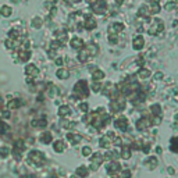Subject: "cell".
Returning a JSON list of instances; mask_svg holds the SVG:
<instances>
[{
	"label": "cell",
	"instance_id": "6da1fadb",
	"mask_svg": "<svg viewBox=\"0 0 178 178\" xmlns=\"http://www.w3.org/2000/svg\"><path fill=\"white\" fill-rule=\"evenodd\" d=\"M74 97L77 99H82V97H88L89 95V88H88V82L85 79H79L75 85H74Z\"/></svg>",
	"mask_w": 178,
	"mask_h": 178
},
{
	"label": "cell",
	"instance_id": "7a4b0ae2",
	"mask_svg": "<svg viewBox=\"0 0 178 178\" xmlns=\"http://www.w3.org/2000/svg\"><path fill=\"white\" fill-rule=\"evenodd\" d=\"M163 29H164V22L161 21V20L156 18V20H153V21H152V24H150V27H149L148 32H149V35H159V33L161 32Z\"/></svg>",
	"mask_w": 178,
	"mask_h": 178
},
{
	"label": "cell",
	"instance_id": "3957f363",
	"mask_svg": "<svg viewBox=\"0 0 178 178\" xmlns=\"http://www.w3.org/2000/svg\"><path fill=\"white\" fill-rule=\"evenodd\" d=\"M92 10H93L96 14H104L106 10H107V2L106 0H95L92 3Z\"/></svg>",
	"mask_w": 178,
	"mask_h": 178
},
{
	"label": "cell",
	"instance_id": "277c9868",
	"mask_svg": "<svg viewBox=\"0 0 178 178\" xmlns=\"http://www.w3.org/2000/svg\"><path fill=\"white\" fill-rule=\"evenodd\" d=\"M82 27H84L86 31H92L97 27V22L92 15H86V17L84 18V21H82Z\"/></svg>",
	"mask_w": 178,
	"mask_h": 178
},
{
	"label": "cell",
	"instance_id": "5b68a950",
	"mask_svg": "<svg viewBox=\"0 0 178 178\" xmlns=\"http://www.w3.org/2000/svg\"><path fill=\"white\" fill-rule=\"evenodd\" d=\"M114 127L118 128L121 131H127L128 130V118L125 116H120L114 120Z\"/></svg>",
	"mask_w": 178,
	"mask_h": 178
},
{
	"label": "cell",
	"instance_id": "8992f818",
	"mask_svg": "<svg viewBox=\"0 0 178 178\" xmlns=\"http://www.w3.org/2000/svg\"><path fill=\"white\" fill-rule=\"evenodd\" d=\"M124 109H125V102H124V100L114 99L110 103V110H112V112H123Z\"/></svg>",
	"mask_w": 178,
	"mask_h": 178
},
{
	"label": "cell",
	"instance_id": "52a82bcc",
	"mask_svg": "<svg viewBox=\"0 0 178 178\" xmlns=\"http://www.w3.org/2000/svg\"><path fill=\"white\" fill-rule=\"evenodd\" d=\"M25 74L35 79L36 77H39V70H38V67L35 64H27V67H25Z\"/></svg>",
	"mask_w": 178,
	"mask_h": 178
},
{
	"label": "cell",
	"instance_id": "ba28073f",
	"mask_svg": "<svg viewBox=\"0 0 178 178\" xmlns=\"http://www.w3.org/2000/svg\"><path fill=\"white\" fill-rule=\"evenodd\" d=\"M152 125V121L149 117H142L138 120V123H136V128H138L139 131H143L146 130V128H149Z\"/></svg>",
	"mask_w": 178,
	"mask_h": 178
},
{
	"label": "cell",
	"instance_id": "9c48e42d",
	"mask_svg": "<svg viewBox=\"0 0 178 178\" xmlns=\"http://www.w3.org/2000/svg\"><path fill=\"white\" fill-rule=\"evenodd\" d=\"M143 46H145V39H143V36H142V35H136L132 40L134 50H142Z\"/></svg>",
	"mask_w": 178,
	"mask_h": 178
},
{
	"label": "cell",
	"instance_id": "30bf717a",
	"mask_svg": "<svg viewBox=\"0 0 178 178\" xmlns=\"http://www.w3.org/2000/svg\"><path fill=\"white\" fill-rule=\"evenodd\" d=\"M123 29H124V24H123V22H112V24L109 25V28H107V32L117 35V33H120Z\"/></svg>",
	"mask_w": 178,
	"mask_h": 178
},
{
	"label": "cell",
	"instance_id": "8fae6325",
	"mask_svg": "<svg viewBox=\"0 0 178 178\" xmlns=\"http://www.w3.org/2000/svg\"><path fill=\"white\" fill-rule=\"evenodd\" d=\"M84 40L81 39V38H78V36H74L73 39L70 40V46L73 49H75V50H81L82 47H84Z\"/></svg>",
	"mask_w": 178,
	"mask_h": 178
},
{
	"label": "cell",
	"instance_id": "7c38bea8",
	"mask_svg": "<svg viewBox=\"0 0 178 178\" xmlns=\"http://www.w3.org/2000/svg\"><path fill=\"white\" fill-rule=\"evenodd\" d=\"M149 6V14L150 15H154L160 11V3L159 0H150V3L148 4Z\"/></svg>",
	"mask_w": 178,
	"mask_h": 178
},
{
	"label": "cell",
	"instance_id": "4fadbf2b",
	"mask_svg": "<svg viewBox=\"0 0 178 178\" xmlns=\"http://www.w3.org/2000/svg\"><path fill=\"white\" fill-rule=\"evenodd\" d=\"M4 45H6V47L10 49V50L17 49L20 46V39H10V38H7V39L4 40Z\"/></svg>",
	"mask_w": 178,
	"mask_h": 178
},
{
	"label": "cell",
	"instance_id": "5bb4252c",
	"mask_svg": "<svg viewBox=\"0 0 178 178\" xmlns=\"http://www.w3.org/2000/svg\"><path fill=\"white\" fill-rule=\"evenodd\" d=\"M31 50H20L18 51V60L22 61V63H27L28 60L31 59Z\"/></svg>",
	"mask_w": 178,
	"mask_h": 178
},
{
	"label": "cell",
	"instance_id": "9a60e30c",
	"mask_svg": "<svg viewBox=\"0 0 178 178\" xmlns=\"http://www.w3.org/2000/svg\"><path fill=\"white\" fill-rule=\"evenodd\" d=\"M31 125L32 127H39V128H45L46 125H47V121H46V118L45 117H42V118H39V120H32L31 121Z\"/></svg>",
	"mask_w": 178,
	"mask_h": 178
},
{
	"label": "cell",
	"instance_id": "2e32d148",
	"mask_svg": "<svg viewBox=\"0 0 178 178\" xmlns=\"http://www.w3.org/2000/svg\"><path fill=\"white\" fill-rule=\"evenodd\" d=\"M56 75H57V78H60V79H67L70 77V71L67 68H59L57 71H56Z\"/></svg>",
	"mask_w": 178,
	"mask_h": 178
},
{
	"label": "cell",
	"instance_id": "e0dca14e",
	"mask_svg": "<svg viewBox=\"0 0 178 178\" xmlns=\"http://www.w3.org/2000/svg\"><path fill=\"white\" fill-rule=\"evenodd\" d=\"M11 14H13V10H11V7H10V6H6V4H4V6L0 7V15H2V17L9 18Z\"/></svg>",
	"mask_w": 178,
	"mask_h": 178
},
{
	"label": "cell",
	"instance_id": "ac0fdd59",
	"mask_svg": "<svg viewBox=\"0 0 178 178\" xmlns=\"http://www.w3.org/2000/svg\"><path fill=\"white\" fill-rule=\"evenodd\" d=\"M106 77V74H104V71H102V70H95L93 73H92V78H93V81H102L103 78Z\"/></svg>",
	"mask_w": 178,
	"mask_h": 178
},
{
	"label": "cell",
	"instance_id": "d6986e66",
	"mask_svg": "<svg viewBox=\"0 0 178 178\" xmlns=\"http://www.w3.org/2000/svg\"><path fill=\"white\" fill-rule=\"evenodd\" d=\"M22 106V100L21 99H13L9 102V104H7V107H9L10 110L13 109H18V107H21Z\"/></svg>",
	"mask_w": 178,
	"mask_h": 178
},
{
	"label": "cell",
	"instance_id": "ffe728a7",
	"mask_svg": "<svg viewBox=\"0 0 178 178\" xmlns=\"http://www.w3.org/2000/svg\"><path fill=\"white\" fill-rule=\"evenodd\" d=\"M139 15L141 17H145V18H148L149 15V6H148V3H143V4H141V7H139Z\"/></svg>",
	"mask_w": 178,
	"mask_h": 178
},
{
	"label": "cell",
	"instance_id": "44dd1931",
	"mask_svg": "<svg viewBox=\"0 0 178 178\" xmlns=\"http://www.w3.org/2000/svg\"><path fill=\"white\" fill-rule=\"evenodd\" d=\"M43 25V20L40 18V17H33L32 21H31V27L35 28V29H39V28H42Z\"/></svg>",
	"mask_w": 178,
	"mask_h": 178
},
{
	"label": "cell",
	"instance_id": "7402d4cb",
	"mask_svg": "<svg viewBox=\"0 0 178 178\" xmlns=\"http://www.w3.org/2000/svg\"><path fill=\"white\" fill-rule=\"evenodd\" d=\"M70 114H71V109L68 106H60L59 107V116L60 117H68Z\"/></svg>",
	"mask_w": 178,
	"mask_h": 178
},
{
	"label": "cell",
	"instance_id": "603a6c76",
	"mask_svg": "<svg viewBox=\"0 0 178 178\" xmlns=\"http://www.w3.org/2000/svg\"><path fill=\"white\" fill-rule=\"evenodd\" d=\"M138 77L142 79H148L149 77H150V70L145 68V67H142V68H139L138 71Z\"/></svg>",
	"mask_w": 178,
	"mask_h": 178
},
{
	"label": "cell",
	"instance_id": "cb8c5ba5",
	"mask_svg": "<svg viewBox=\"0 0 178 178\" xmlns=\"http://www.w3.org/2000/svg\"><path fill=\"white\" fill-rule=\"evenodd\" d=\"M67 139H68L71 143H77V142L81 141V135L79 134H73V132H70L67 134Z\"/></svg>",
	"mask_w": 178,
	"mask_h": 178
},
{
	"label": "cell",
	"instance_id": "d4e9b609",
	"mask_svg": "<svg viewBox=\"0 0 178 178\" xmlns=\"http://www.w3.org/2000/svg\"><path fill=\"white\" fill-rule=\"evenodd\" d=\"M150 112L153 116H161V106L159 103H154L150 106Z\"/></svg>",
	"mask_w": 178,
	"mask_h": 178
},
{
	"label": "cell",
	"instance_id": "484cf974",
	"mask_svg": "<svg viewBox=\"0 0 178 178\" xmlns=\"http://www.w3.org/2000/svg\"><path fill=\"white\" fill-rule=\"evenodd\" d=\"M9 38L10 39H20V38H21V33H20L18 29L13 28V29L9 31Z\"/></svg>",
	"mask_w": 178,
	"mask_h": 178
},
{
	"label": "cell",
	"instance_id": "4316f807",
	"mask_svg": "<svg viewBox=\"0 0 178 178\" xmlns=\"http://www.w3.org/2000/svg\"><path fill=\"white\" fill-rule=\"evenodd\" d=\"M31 159L35 160L36 163H39V161H43V154L35 150V152H32V153H31Z\"/></svg>",
	"mask_w": 178,
	"mask_h": 178
},
{
	"label": "cell",
	"instance_id": "83f0119b",
	"mask_svg": "<svg viewBox=\"0 0 178 178\" xmlns=\"http://www.w3.org/2000/svg\"><path fill=\"white\" fill-rule=\"evenodd\" d=\"M40 142L42 143H50L51 142V134L50 132H43L40 136Z\"/></svg>",
	"mask_w": 178,
	"mask_h": 178
},
{
	"label": "cell",
	"instance_id": "f1b7e54d",
	"mask_svg": "<svg viewBox=\"0 0 178 178\" xmlns=\"http://www.w3.org/2000/svg\"><path fill=\"white\" fill-rule=\"evenodd\" d=\"M47 89H49V91H47L49 96H51V97L55 96V95H56V92H57V91H56V86H55V85H53V84H49V85H47Z\"/></svg>",
	"mask_w": 178,
	"mask_h": 178
},
{
	"label": "cell",
	"instance_id": "f546056e",
	"mask_svg": "<svg viewBox=\"0 0 178 178\" xmlns=\"http://www.w3.org/2000/svg\"><path fill=\"white\" fill-rule=\"evenodd\" d=\"M170 149L174 152H178V138H171V146Z\"/></svg>",
	"mask_w": 178,
	"mask_h": 178
},
{
	"label": "cell",
	"instance_id": "4dcf8cb0",
	"mask_svg": "<svg viewBox=\"0 0 178 178\" xmlns=\"http://www.w3.org/2000/svg\"><path fill=\"white\" fill-rule=\"evenodd\" d=\"M92 92H95V93H97V92H100V89H102V85L99 84L97 81H93V85H92Z\"/></svg>",
	"mask_w": 178,
	"mask_h": 178
},
{
	"label": "cell",
	"instance_id": "1f68e13d",
	"mask_svg": "<svg viewBox=\"0 0 178 178\" xmlns=\"http://www.w3.org/2000/svg\"><path fill=\"white\" fill-rule=\"evenodd\" d=\"M175 9H177V4H175L174 2H169V3L166 4V10H167V11H175Z\"/></svg>",
	"mask_w": 178,
	"mask_h": 178
},
{
	"label": "cell",
	"instance_id": "d6a6232c",
	"mask_svg": "<svg viewBox=\"0 0 178 178\" xmlns=\"http://www.w3.org/2000/svg\"><path fill=\"white\" fill-rule=\"evenodd\" d=\"M109 42L112 45H116L118 42V35H114V33H109Z\"/></svg>",
	"mask_w": 178,
	"mask_h": 178
},
{
	"label": "cell",
	"instance_id": "836d02e7",
	"mask_svg": "<svg viewBox=\"0 0 178 178\" xmlns=\"http://www.w3.org/2000/svg\"><path fill=\"white\" fill-rule=\"evenodd\" d=\"M55 149L57 152H61L64 149V143H63V141H56V143H55Z\"/></svg>",
	"mask_w": 178,
	"mask_h": 178
},
{
	"label": "cell",
	"instance_id": "e575fe53",
	"mask_svg": "<svg viewBox=\"0 0 178 178\" xmlns=\"http://www.w3.org/2000/svg\"><path fill=\"white\" fill-rule=\"evenodd\" d=\"M6 131H9V125L4 121H0V134H4Z\"/></svg>",
	"mask_w": 178,
	"mask_h": 178
},
{
	"label": "cell",
	"instance_id": "d590c367",
	"mask_svg": "<svg viewBox=\"0 0 178 178\" xmlns=\"http://www.w3.org/2000/svg\"><path fill=\"white\" fill-rule=\"evenodd\" d=\"M99 143H100V146H102V148H107V146H109V139L106 138V136H103V138H100Z\"/></svg>",
	"mask_w": 178,
	"mask_h": 178
},
{
	"label": "cell",
	"instance_id": "8d00e7d4",
	"mask_svg": "<svg viewBox=\"0 0 178 178\" xmlns=\"http://www.w3.org/2000/svg\"><path fill=\"white\" fill-rule=\"evenodd\" d=\"M79 110H81L82 113H88V110H89V106H88V103L82 102L81 104H79Z\"/></svg>",
	"mask_w": 178,
	"mask_h": 178
},
{
	"label": "cell",
	"instance_id": "74e56055",
	"mask_svg": "<svg viewBox=\"0 0 178 178\" xmlns=\"http://www.w3.org/2000/svg\"><path fill=\"white\" fill-rule=\"evenodd\" d=\"M153 78L156 79V81H160V79H163V78H164V74L161 73V71H157V73L153 75Z\"/></svg>",
	"mask_w": 178,
	"mask_h": 178
},
{
	"label": "cell",
	"instance_id": "f35d334b",
	"mask_svg": "<svg viewBox=\"0 0 178 178\" xmlns=\"http://www.w3.org/2000/svg\"><path fill=\"white\" fill-rule=\"evenodd\" d=\"M64 128H71V127H75V124L71 123V121H63V124H61Z\"/></svg>",
	"mask_w": 178,
	"mask_h": 178
},
{
	"label": "cell",
	"instance_id": "ab89813d",
	"mask_svg": "<svg viewBox=\"0 0 178 178\" xmlns=\"http://www.w3.org/2000/svg\"><path fill=\"white\" fill-rule=\"evenodd\" d=\"M152 123L156 124V125H157V124H160V123H161V116H154L153 120H152Z\"/></svg>",
	"mask_w": 178,
	"mask_h": 178
},
{
	"label": "cell",
	"instance_id": "60d3db41",
	"mask_svg": "<svg viewBox=\"0 0 178 178\" xmlns=\"http://www.w3.org/2000/svg\"><path fill=\"white\" fill-rule=\"evenodd\" d=\"M55 63L57 64L59 67H63V66H64V59H61V57H57V59H56V60H55Z\"/></svg>",
	"mask_w": 178,
	"mask_h": 178
},
{
	"label": "cell",
	"instance_id": "b9f144b4",
	"mask_svg": "<svg viewBox=\"0 0 178 178\" xmlns=\"http://www.w3.org/2000/svg\"><path fill=\"white\" fill-rule=\"evenodd\" d=\"M0 154H2L3 157H6L7 154H9V148H2L0 149Z\"/></svg>",
	"mask_w": 178,
	"mask_h": 178
},
{
	"label": "cell",
	"instance_id": "7bdbcfd3",
	"mask_svg": "<svg viewBox=\"0 0 178 178\" xmlns=\"http://www.w3.org/2000/svg\"><path fill=\"white\" fill-rule=\"evenodd\" d=\"M123 157H125V159H128V157H130V150H128L127 148L123 150Z\"/></svg>",
	"mask_w": 178,
	"mask_h": 178
},
{
	"label": "cell",
	"instance_id": "ee69618b",
	"mask_svg": "<svg viewBox=\"0 0 178 178\" xmlns=\"http://www.w3.org/2000/svg\"><path fill=\"white\" fill-rule=\"evenodd\" d=\"M172 127H174L175 130H178V114L174 117V124H172Z\"/></svg>",
	"mask_w": 178,
	"mask_h": 178
},
{
	"label": "cell",
	"instance_id": "f6af8a7d",
	"mask_svg": "<svg viewBox=\"0 0 178 178\" xmlns=\"http://www.w3.org/2000/svg\"><path fill=\"white\" fill-rule=\"evenodd\" d=\"M114 143L117 146H121V138H114Z\"/></svg>",
	"mask_w": 178,
	"mask_h": 178
},
{
	"label": "cell",
	"instance_id": "bcb514c9",
	"mask_svg": "<svg viewBox=\"0 0 178 178\" xmlns=\"http://www.w3.org/2000/svg\"><path fill=\"white\" fill-rule=\"evenodd\" d=\"M33 81H35V79H33V78H31V77H27V84L32 85V84H33Z\"/></svg>",
	"mask_w": 178,
	"mask_h": 178
},
{
	"label": "cell",
	"instance_id": "7dc6e473",
	"mask_svg": "<svg viewBox=\"0 0 178 178\" xmlns=\"http://www.w3.org/2000/svg\"><path fill=\"white\" fill-rule=\"evenodd\" d=\"M82 152H84V154H89V153H91V148H84V150H82Z\"/></svg>",
	"mask_w": 178,
	"mask_h": 178
},
{
	"label": "cell",
	"instance_id": "c3c4849f",
	"mask_svg": "<svg viewBox=\"0 0 178 178\" xmlns=\"http://www.w3.org/2000/svg\"><path fill=\"white\" fill-rule=\"evenodd\" d=\"M3 106H4V100H3V97L0 96V110L3 109Z\"/></svg>",
	"mask_w": 178,
	"mask_h": 178
},
{
	"label": "cell",
	"instance_id": "681fc988",
	"mask_svg": "<svg viewBox=\"0 0 178 178\" xmlns=\"http://www.w3.org/2000/svg\"><path fill=\"white\" fill-rule=\"evenodd\" d=\"M78 174L85 175V174H86V171H85V169H79V170H78Z\"/></svg>",
	"mask_w": 178,
	"mask_h": 178
},
{
	"label": "cell",
	"instance_id": "f907efd6",
	"mask_svg": "<svg viewBox=\"0 0 178 178\" xmlns=\"http://www.w3.org/2000/svg\"><path fill=\"white\" fill-rule=\"evenodd\" d=\"M124 3V0H116V6H121Z\"/></svg>",
	"mask_w": 178,
	"mask_h": 178
},
{
	"label": "cell",
	"instance_id": "816d5d0a",
	"mask_svg": "<svg viewBox=\"0 0 178 178\" xmlns=\"http://www.w3.org/2000/svg\"><path fill=\"white\" fill-rule=\"evenodd\" d=\"M10 117V113L9 112H4L3 113V118H9Z\"/></svg>",
	"mask_w": 178,
	"mask_h": 178
},
{
	"label": "cell",
	"instance_id": "f5cc1de1",
	"mask_svg": "<svg viewBox=\"0 0 178 178\" xmlns=\"http://www.w3.org/2000/svg\"><path fill=\"white\" fill-rule=\"evenodd\" d=\"M11 3H15V4H17V3H20V0H11Z\"/></svg>",
	"mask_w": 178,
	"mask_h": 178
},
{
	"label": "cell",
	"instance_id": "db71d44e",
	"mask_svg": "<svg viewBox=\"0 0 178 178\" xmlns=\"http://www.w3.org/2000/svg\"><path fill=\"white\" fill-rule=\"evenodd\" d=\"M174 3H175V4H177V6H178V0H175V2H174Z\"/></svg>",
	"mask_w": 178,
	"mask_h": 178
},
{
	"label": "cell",
	"instance_id": "11a10c76",
	"mask_svg": "<svg viewBox=\"0 0 178 178\" xmlns=\"http://www.w3.org/2000/svg\"><path fill=\"white\" fill-rule=\"evenodd\" d=\"M88 2H91V3H93V2H95V0H88Z\"/></svg>",
	"mask_w": 178,
	"mask_h": 178
},
{
	"label": "cell",
	"instance_id": "9f6ffc18",
	"mask_svg": "<svg viewBox=\"0 0 178 178\" xmlns=\"http://www.w3.org/2000/svg\"><path fill=\"white\" fill-rule=\"evenodd\" d=\"M177 17H178V13H177Z\"/></svg>",
	"mask_w": 178,
	"mask_h": 178
}]
</instances>
